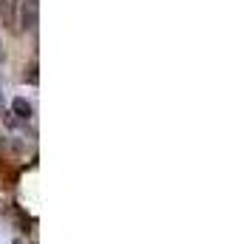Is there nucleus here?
<instances>
[{"instance_id":"nucleus-1","label":"nucleus","mask_w":252,"mask_h":244,"mask_svg":"<svg viewBox=\"0 0 252 244\" xmlns=\"http://www.w3.org/2000/svg\"><path fill=\"white\" fill-rule=\"evenodd\" d=\"M17 14H20L17 32H34L37 17H40V0H23V3H17Z\"/></svg>"},{"instance_id":"nucleus-2","label":"nucleus","mask_w":252,"mask_h":244,"mask_svg":"<svg viewBox=\"0 0 252 244\" xmlns=\"http://www.w3.org/2000/svg\"><path fill=\"white\" fill-rule=\"evenodd\" d=\"M0 20L12 35H17V0H0Z\"/></svg>"},{"instance_id":"nucleus-3","label":"nucleus","mask_w":252,"mask_h":244,"mask_svg":"<svg viewBox=\"0 0 252 244\" xmlns=\"http://www.w3.org/2000/svg\"><path fill=\"white\" fill-rule=\"evenodd\" d=\"M32 103L29 100H23V97H17V100H12V116H17L20 122H26V119H32Z\"/></svg>"},{"instance_id":"nucleus-4","label":"nucleus","mask_w":252,"mask_h":244,"mask_svg":"<svg viewBox=\"0 0 252 244\" xmlns=\"http://www.w3.org/2000/svg\"><path fill=\"white\" fill-rule=\"evenodd\" d=\"M23 80L29 82V85H37V80H40V74H37V60H32V63L26 66V74H23Z\"/></svg>"},{"instance_id":"nucleus-5","label":"nucleus","mask_w":252,"mask_h":244,"mask_svg":"<svg viewBox=\"0 0 252 244\" xmlns=\"http://www.w3.org/2000/svg\"><path fill=\"white\" fill-rule=\"evenodd\" d=\"M12 244H26V242H23V239H14V242H12Z\"/></svg>"},{"instance_id":"nucleus-6","label":"nucleus","mask_w":252,"mask_h":244,"mask_svg":"<svg viewBox=\"0 0 252 244\" xmlns=\"http://www.w3.org/2000/svg\"><path fill=\"white\" fill-rule=\"evenodd\" d=\"M3 210H6V205H3V202H0V216H3Z\"/></svg>"},{"instance_id":"nucleus-7","label":"nucleus","mask_w":252,"mask_h":244,"mask_svg":"<svg viewBox=\"0 0 252 244\" xmlns=\"http://www.w3.org/2000/svg\"><path fill=\"white\" fill-rule=\"evenodd\" d=\"M0 97H3V82H0Z\"/></svg>"}]
</instances>
